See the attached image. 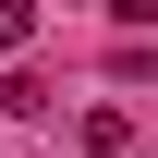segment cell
<instances>
[{
  "instance_id": "1",
  "label": "cell",
  "mask_w": 158,
  "mask_h": 158,
  "mask_svg": "<svg viewBox=\"0 0 158 158\" xmlns=\"http://www.w3.org/2000/svg\"><path fill=\"white\" fill-rule=\"evenodd\" d=\"M37 37V12H24V0H0V49H24Z\"/></svg>"
},
{
  "instance_id": "2",
  "label": "cell",
  "mask_w": 158,
  "mask_h": 158,
  "mask_svg": "<svg viewBox=\"0 0 158 158\" xmlns=\"http://www.w3.org/2000/svg\"><path fill=\"white\" fill-rule=\"evenodd\" d=\"M110 12H122V24H158V0H110Z\"/></svg>"
}]
</instances>
